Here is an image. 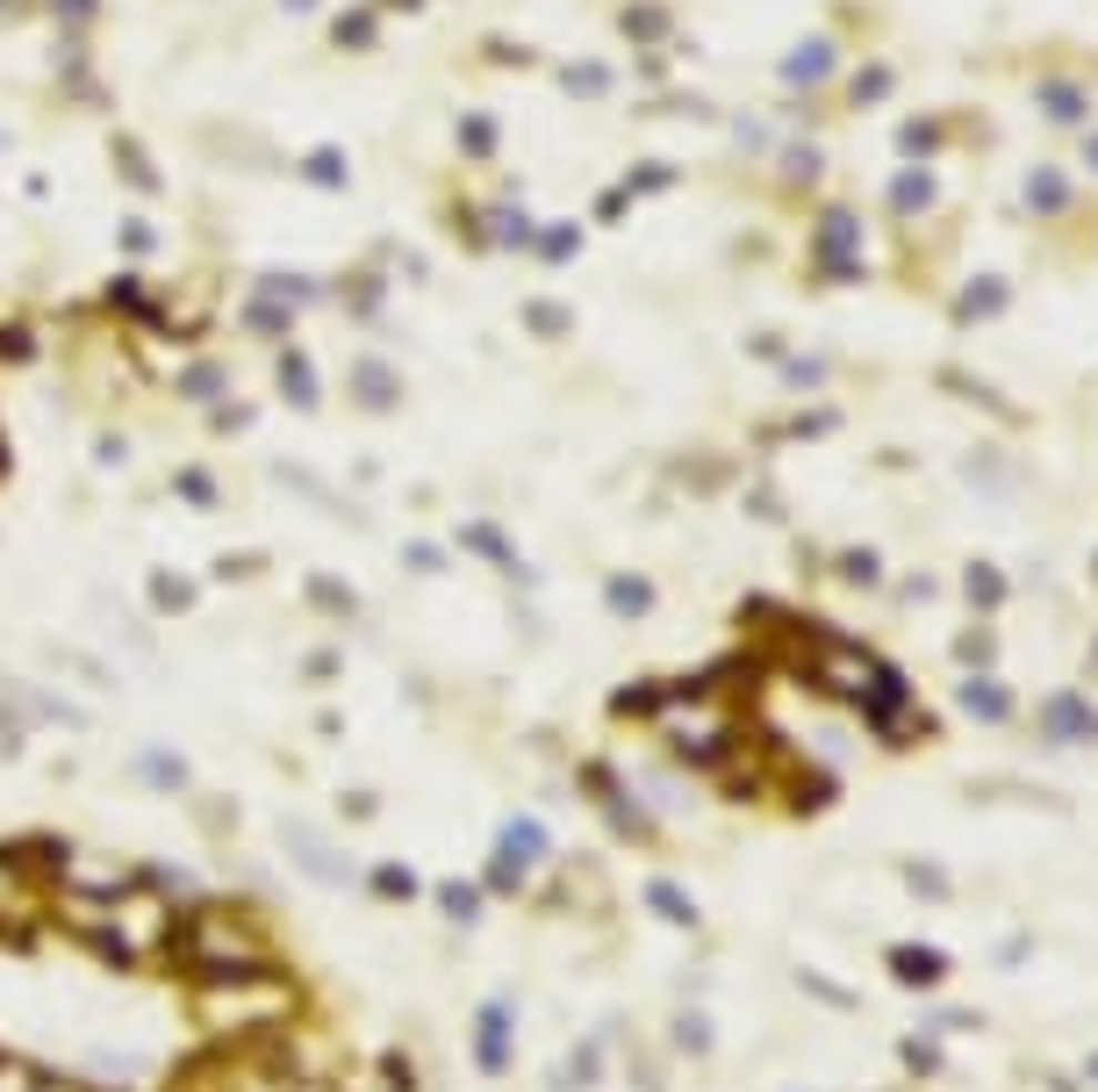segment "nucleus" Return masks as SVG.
I'll use <instances>...</instances> for the list:
<instances>
[{"label": "nucleus", "mask_w": 1098, "mask_h": 1092, "mask_svg": "<svg viewBox=\"0 0 1098 1092\" xmlns=\"http://www.w3.org/2000/svg\"><path fill=\"white\" fill-rule=\"evenodd\" d=\"M475 1064L481 1071H510V1007H481V1021H475Z\"/></svg>", "instance_id": "nucleus-1"}, {"label": "nucleus", "mask_w": 1098, "mask_h": 1092, "mask_svg": "<svg viewBox=\"0 0 1098 1092\" xmlns=\"http://www.w3.org/2000/svg\"><path fill=\"white\" fill-rule=\"evenodd\" d=\"M891 978L897 984H941V978H948V949H926V942L891 949Z\"/></svg>", "instance_id": "nucleus-2"}, {"label": "nucleus", "mask_w": 1098, "mask_h": 1092, "mask_svg": "<svg viewBox=\"0 0 1098 1092\" xmlns=\"http://www.w3.org/2000/svg\"><path fill=\"white\" fill-rule=\"evenodd\" d=\"M647 906H653V913H668V920H675V928H697V906L682 899L675 884H653V891H647Z\"/></svg>", "instance_id": "nucleus-3"}, {"label": "nucleus", "mask_w": 1098, "mask_h": 1092, "mask_svg": "<svg viewBox=\"0 0 1098 1092\" xmlns=\"http://www.w3.org/2000/svg\"><path fill=\"white\" fill-rule=\"evenodd\" d=\"M905 877H912V891H919V899H948V870H941V862H919V856H912Z\"/></svg>", "instance_id": "nucleus-4"}, {"label": "nucleus", "mask_w": 1098, "mask_h": 1092, "mask_svg": "<svg viewBox=\"0 0 1098 1092\" xmlns=\"http://www.w3.org/2000/svg\"><path fill=\"white\" fill-rule=\"evenodd\" d=\"M374 891H380V899H409V891H417V877H409V870H380Z\"/></svg>", "instance_id": "nucleus-5"}, {"label": "nucleus", "mask_w": 1098, "mask_h": 1092, "mask_svg": "<svg viewBox=\"0 0 1098 1092\" xmlns=\"http://www.w3.org/2000/svg\"><path fill=\"white\" fill-rule=\"evenodd\" d=\"M1048 719H1056V734H1085V711H1077L1070 697H1056V705H1048Z\"/></svg>", "instance_id": "nucleus-6"}, {"label": "nucleus", "mask_w": 1098, "mask_h": 1092, "mask_svg": "<svg viewBox=\"0 0 1098 1092\" xmlns=\"http://www.w3.org/2000/svg\"><path fill=\"white\" fill-rule=\"evenodd\" d=\"M446 913L453 920H475V884H446Z\"/></svg>", "instance_id": "nucleus-7"}, {"label": "nucleus", "mask_w": 1098, "mask_h": 1092, "mask_svg": "<svg viewBox=\"0 0 1098 1092\" xmlns=\"http://www.w3.org/2000/svg\"><path fill=\"white\" fill-rule=\"evenodd\" d=\"M969 705H976V711H1013V697H998V690H984V683H976Z\"/></svg>", "instance_id": "nucleus-8"}, {"label": "nucleus", "mask_w": 1098, "mask_h": 1092, "mask_svg": "<svg viewBox=\"0 0 1098 1092\" xmlns=\"http://www.w3.org/2000/svg\"><path fill=\"white\" fill-rule=\"evenodd\" d=\"M675 1035H682V1042H690V1050H704V1042H711V1035H704V1021H697V1013H682V1021H675Z\"/></svg>", "instance_id": "nucleus-9"}, {"label": "nucleus", "mask_w": 1098, "mask_h": 1092, "mask_svg": "<svg viewBox=\"0 0 1098 1092\" xmlns=\"http://www.w3.org/2000/svg\"><path fill=\"white\" fill-rule=\"evenodd\" d=\"M905 1056H912V1071H941V1056H934V1042H912V1050H905Z\"/></svg>", "instance_id": "nucleus-10"}, {"label": "nucleus", "mask_w": 1098, "mask_h": 1092, "mask_svg": "<svg viewBox=\"0 0 1098 1092\" xmlns=\"http://www.w3.org/2000/svg\"><path fill=\"white\" fill-rule=\"evenodd\" d=\"M1091 1085H1098V1056H1091Z\"/></svg>", "instance_id": "nucleus-11"}]
</instances>
